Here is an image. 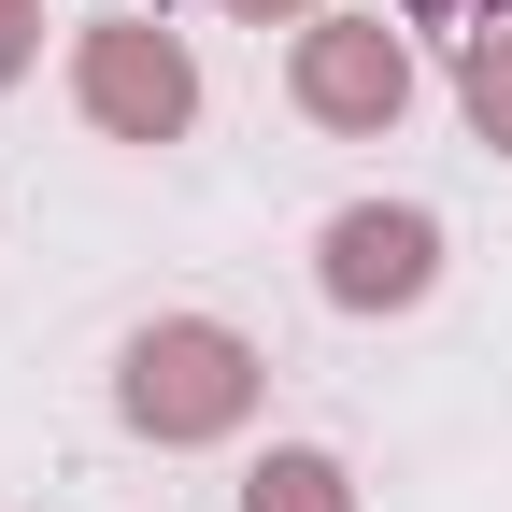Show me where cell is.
<instances>
[{"label":"cell","mask_w":512,"mask_h":512,"mask_svg":"<svg viewBox=\"0 0 512 512\" xmlns=\"http://www.w3.org/2000/svg\"><path fill=\"white\" fill-rule=\"evenodd\" d=\"M114 413L143 441H228L256 413V342L214 328V313H171V328H143L114 356Z\"/></svg>","instance_id":"1"},{"label":"cell","mask_w":512,"mask_h":512,"mask_svg":"<svg viewBox=\"0 0 512 512\" xmlns=\"http://www.w3.org/2000/svg\"><path fill=\"white\" fill-rule=\"evenodd\" d=\"M72 86H86V114L114 128V143H171V128L200 114V72H185V43H171V29H143V15H114V29H86V57H72Z\"/></svg>","instance_id":"2"},{"label":"cell","mask_w":512,"mask_h":512,"mask_svg":"<svg viewBox=\"0 0 512 512\" xmlns=\"http://www.w3.org/2000/svg\"><path fill=\"white\" fill-rule=\"evenodd\" d=\"M413 100V57L384 15H328V29H299V114L313 128H384Z\"/></svg>","instance_id":"3"},{"label":"cell","mask_w":512,"mask_h":512,"mask_svg":"<svg viewBox=\"0 0 512 512\" xmlns=\"http://www.w3.org/2000/svg\"><path fill=\"white\" fill-rule=\"evenodd\" d=\"M427 271H441V228L413 200H356L328 228V299L342 313H399V299H427Z\"/></svg>","instance_id":"4"},{"label":"cell","mask_w":512,"mask_h":512,"mask_svg":"<svg viewBox=\"0 0 512 512\" xmlns=\"http://www.w3.org/2000/svg\"><path fill=\"white\" fill-rule=\"evenodd\" d=\"M242 512H356V484H342V456H299L285 441V456L242 484Z\"/></svg>","instance_id":"5"},{"label":"cell","mask_w":512,"mask_h":512,"mask_svg":"<svg viewBox=\"0 0 512 512\" xmlns=\"http://www.w3.org/2000/svg\"><path fill=\"white\" fill-rule=\"evenodd\" d=\"M456 100H470V128L512 157V29H470V57H456Z\"/></svg>","instance_id":"6"},{"label":"cell","mask_w":512,"mask_h":512,"mask_svg":"<svg viewBox=\"0 0 512 512\" xmlns=\"http://www.w3.org/2000/svg\"><path fill=\"white\" fill-rule=\"evenodd\" d=\"M29 43H43V29H29V0H0V86L29 72Z\"/></svg>","instance_id":"7"},{"label":"cell","mask_w":512,"mask_h":512,"mask_svg":"<svg viewBox=\"0 0 512 512\" xmlns=\"http://www.w3.org/2000/svg\"><path fill=\"white\" fill-rule=\"evenodd\" d=\"M399 15H427V29H456V15H498V0H399Z\"/></svg>","instance_id":"8"},{"label":"cell","mask_w":512,"mask_h":512,"mask_svg":"<svg viewBox=\"0 0 512 512\" xmlns=\"http://www.w3.org/2000/svg\"><path fill=\"white\" fill-rule=\"evenodd\" d=\"M228 15H313V0H228Z\"/></svg>","instance_id":"9"}]
</instances>
